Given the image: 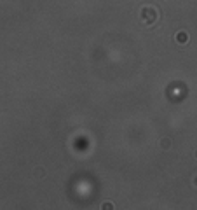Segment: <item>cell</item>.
Wrapping results in <instances>:
<instances>
[{
    "mask_svg": "<svg viewBox=\"0 0 197 210\" xmlns=\"http://www.w3.org/2000/svg\"><path fill=\"white\" fill-rule=\"evenodd\" d=\"M178 40H180V42H185V40H187V33H185V32H180V33H178Z\"/></svg>",
    "mask_w": 197,
    "mask_h": 210,
    "instance_id": "1",
    "label": "cell"
}]
</instances>
